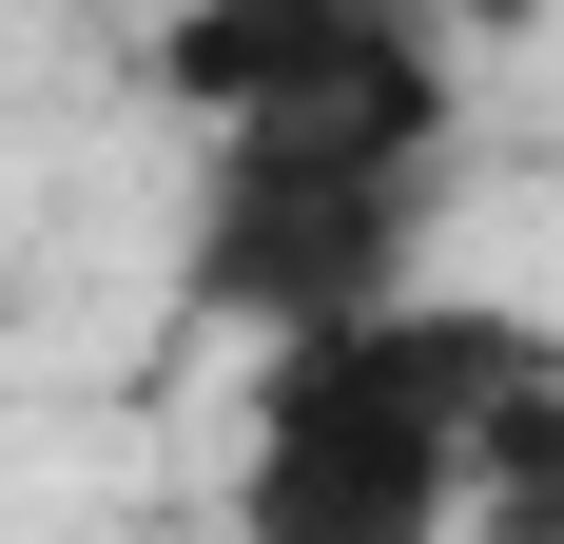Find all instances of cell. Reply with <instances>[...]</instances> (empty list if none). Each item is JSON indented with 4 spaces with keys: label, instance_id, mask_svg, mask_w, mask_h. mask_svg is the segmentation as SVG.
Wrapping results in <instances>:
<instances>
[{
    "label": "cell",
    "instance_id": "cell-2",
    "mask_svg": "<svg viewBox=\"0 0 564 544\" xmlns=\"http://www.w3.org/2000/svg\"><path fill=\"white\" fill-rule=\"evenodd\" d=\"M448 0H175L156 98L195 137H350V156H448Z\"/></svg>",
    "mask_w": 564,
    "mask_h": 544
},
{
    "label": "cell",
    "instance_id": "cell-3",
    "mask_svg": "<svg viewBox=\"0 0 564 544\" xmlns=\"http://www.w3.org/2000/svg\"><path fill=\"white\" fill-rule=\"evenodd\" d=\"M429 175H448V156L215 137V175H195V233H175V292H195V312H234L253 350H273V330H332V312H370V292H409Z\"/></svg>",
    "mask_w": 564,
    "mask_h": 544
},
{
    "label": "cell",
    "instance_id": "cell-4",
    "mask_svg": "<svg viewBox=\"0 0 564 544\" xmlns=\"http://www.w3.org/2000/svg\"><path fill=\"white\" fill-rule=\"evenodd\" d=\"M467 544H564V370H525V389H507L487 487H467Z\"/></svg>",
    "mask_w": 564,
    "mask_h": 544
},
{
    "label": "cell",
    "instance_id": "cell-1",
    "mask_svg": "<svg viewBox=\"0 0 564 544\" xmlns=\"http://www.w3.org/2000/svg\"><path fill=\"white\" fill-rule=\"evenodd\" d=\"M525 370L545 350L467 292H370L332 330H273L253 428H234V544H467Z\"/></svg>",
    "mask_w": 564,
    "mask_h": 544
}]
</instances>
